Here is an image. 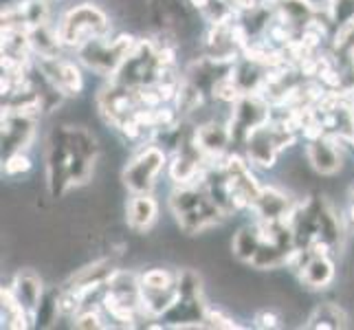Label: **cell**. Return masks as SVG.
I'll return each instance as SVG.
<instances>
[{
    "label": "cell",
    "mask_w": 354,
    "mask_h": 330,
    "mask_svg": "<svg viewBox=\"0 0 354 330\" xmlns=\"http://www.w3.org/2000/svg\"><path fill=\"white\" fill-rule=\"evenodd\" d=\"M11 291H14L16 300L24 306V311L29 313L31 322H35V313H38L40 304L44 300V286H42V277L33 271V268H20L14 275V282H11Z\"/></svg>",
    "instance_id": "30bf717a"
},
{
    "label": "cell",
    "mask_w": 354,
    "mask_h": 330,
    "mask_svg": "<svg viewBox=\"0 0 354 330\" xmlns=\"http://www.w3.org/2000/svg\"><path fill=\"white\" fill-rule=\"evenodd\" d=\"M194 141L205 154L207 161H221L231 145V130L218 121H207L194 128Z\"/></svg>",
    "instance_id": "9c48e42d"
},
{
    "label": "cell",
    "mask_w": 354,
    "mask_h": 330,
    "mask_svg": "<svg viewBox=\"0 0 354 330\" xmlns=\"http://www.w3.org/2000/svg\"><path fill=\"white\" fill-rule=\"evenodd\" d=\"M141 291H169L176 286V271L165 266H154L139 275Z\"/></svg>",
    "instance_id": "d6986e66"
},
{
    "label": "cell",
    "mask_w": 354,
    "mask_h": 330,
    "mask_svg": "<svg viewBox=\"0 0 354 330\" xmlns=\"http://www.w3.org/2000/svg\"><path fill=\"white\" fill-rule=\"evenodd\" d=\"M275 14H277V20L288 24L290 29L304 31L315 20L317 9L310 0H277Z\"/></svg>",
    "instance_id": "9a60e30c"
},
{
    "label": "cell",
    "mask_w": 354,
    "mask_h": 330,
    "mask_svg": "<svg viewBox=\"0 0 354 330\" xmlns=\"http://www.w3.org/2000/svg\"><path fill=\"white\" fill-rule=\"evenodd\" d=\"M35 117L7 113L3 115V150L7 154L27 152L35 139Z\"/></svg>",
    "instance_id": "ba28073f"
},
{
    "label": "cell",
    "mask_w": 354,
    "mask_h": 330,
    "mask_svg": "<svg viewBox=\"0 0 354 330\" xmlns=\"http://www.w3.org/2000/svg\"><path fill=\"white\" fill-rule=\"evenodd\" d=\"M266 124H271V106L260 93H247L231 108L229 130L231 143H242L249 139L253 130H258Z\"/></svg>",
    "instance_id": "5b68a950"
},
{
    "label": "cell",
    "mask_w": 354,
    "mask_h": 330,
    "mask_svg": "<svg viewBox=\"0 0 354 330\" xmlns=\"http://www.w3.org/2000/svg\"><path fill=\"white\" fill-rule=\"evenodd\" d=\"M277 315L275 313H268V311H262L255 315V324H258L260 328H275L277 326Z\"/></svg>",
    "instance_id": "603a6c76"
},
{
    "label": "cell",
    "mask_w": 354,
    "mask_h": 330,
    "mask_svg": "<svg viewBox=\"0 0 354 330\" xmlns=\"http://www.w3.org/2000/svg\"><path fill=\"white\" fill-rule=\"evenodd\" d=\"M167 167V154L152 141L141 143L121 169V181L132 194H152L156 181Z\"/></svg>",
    "instance_id": "277c9868"
},
{
    "label": "cell",
    "mask_w": 354,
    "mask_h": 330,
    "mask_svg": "<svg viewBox=\"0 0 354 330\" xmlns=\"http://www.w3.org/2000/svg\"><path fill=\"white\" fill-rule=\"evenodd\" d=\"M111 18L95 3H80L71 7L57 22V33L64 48H77L95 38L111 35Z\"/></svg>",
    "instance_id": "7a4b0ae2"
},
{
    "label": "cell",
    "mask_w": 354,
    "mask_h": 330,
    "mask_svg": "<svg viewBox=\"0 0 354 330\" xmlns=\"http://www.w3.org/2000/svg\"><path fill=\"white\" fill-rule=\"evenodd\" d=\"M350 315L337 302H322L310 311L306 328H346Z\"/></svg>",
    "instance_id": "2e32d148"
},
{
    "label": "cell",
    "mask_w": 354,
    "mask_h": 330,
    "mask_svg": "<svg viewBox=\"0 0 354 330\" xmlns=\"http://www.w3.org/2000/svg\"><path fill=\"white\" fill-rule=\"evenodd\" d=\"M0 300H3V328H29L31 326L29 313L24 311V306L16 300L11 286H3Z\"/></svg>",
    "instance_id": "ac0fdd59"
},
{
    "label": "cell",
    "mask_w": 354,
    "mask_h": 330,
    "mask_svg": "<svg viewBox=\"0 0 354 330\" xmlns=\"http://www.w3.org/2000/svg\"><path fill=\"white\" fill-rule=\"evenodd\" d=\"M337 268L330 255H313L306 266L297 273L299 282L310 291H324L335 282Z\"/></svg>",
    "instance_id": "5bb4252c"
},
{
    "label": "cell",
    "mask_w": 354,
    "mask_h": 330,
    "mask_svg": "<svg viewBox=\"0 0 354 330\" xmlns=\"http://www.w3.org/2000/svg\"><path fill=\"white\" fill-rule=\"evenodd\" d=\"M137 46V40L130 33H119L115 38L104 35V38H95L77 48L80 62L91 68L93 73L102 77H115L119 68L124 66L132 48Z\"/></svg>",
    "instance_id": "3957f363"
},
{
    "label": "cell",
    "mask_w": 354,
    "mask_h": 330,
    "mask_svg": "<svg viewBox=\"0 0 354 330\" xmlns=\"http://www.w3.org/2000/svg\"><path fill=\"white\" fill-rule=\"evenodd\" d=\"M205 326H209V328H240L236 324L234 317H229L225 315L223 311H214V309H207V315H205Z\"/></svg>",
    "instance_id": "7402d4cb"
},
{
    "label": "cell",
    "mask_w": 354,
    "mask_h": 330,
    "mask_svg": "<svg viewBox=\"0 0 354 330\" xmlns=\"http://www.w3.org/2000/svg\"><path fill=\"white\" fill-rule=\"evenodd\" d=\"M352 205H354V190H352Z\"/></svg>",
    "instance_id": "cb8c5ba5"
},
{
    "label": "cell",
    "mask_w": 354,
    "mask_h": 330,
    "mask_svg": "<svg viewBox=\"0 0 354 330\" xmlns=\"http://www.w3.org/2000/svg\"><path fill=\"white\" fill-rule=\"evenodd\" d=\"M262 242H264V227L260 220H255V223L242 225L236 231L234 240H231V253H234L236 260L251 264L255 255H258Z\"/></svg>",
    "instance_id": "4fadbf2b"
},
{
    "label": "cell",
    "mask_w": 354,
    "mask_h": 330,
    "mask_svg": "<svg viewBox=\"0 0 354 330\" xmlns=\"http://www.w3.org/2000/svg\"><path fill=\"white\" fill-rule=\"evenodd\" d=\"M306 158L315 172L324 176H335L344 167V154H341L337 139L322 134V137L308 139L306 145Z\"/></svg>",
    "instance_id": "52a82bcc"
},
{
    "label": "cell",
    "mask_w": 354,
    "mask_h": 330,
    "mask_svg": "<svg viewBox=\"0 0 354 330\" xmlns=\"http://www.w3.org/2000/svg\"><path fill=\"white\" fill-rule=\"evenodd\" d=\"M158 218V203L152 194H132L126 203V223L134 234H148Z\"/></svg>",
    "instance_id": "7c38bea8"
},
{
    "label": "cell",
    "mask_w": 354,
    "mask_h": 330,
    "mask_svg": "<svg viewBox=\"0 0 354 330\" xmlns=\"http://www.w3.org/2000/svg\"><path fill=\"white\" fill-rule=\"evenodd\" d=\"M29 42H31L33 57H53V55H59V51L64 48L62 40H59L57 27H53V24H48V22L29 31Z\"/></svg>",
    "instance_id": "e0dca14e"
},
{
    "label": "cell",
    "mask_w": 354,
    "mask_h": 330,
    "mask_svg": "<svg viewBox=\"0 0 354 330\" xmlns=\"http://www.w3.org/2000/svg\"><path fill=\"white\" fill-rule=\"evenodd\" d=\"M73 326L75 328H104V317L97 309L84 306L75 317H73Z\"/></svg>",
    "instance_id": "44dd1931"
},
{
    "label": "cell",
    "mask_w": 354,
    "mask_h": 330,
    "mask_svg": "<svg viewBox=\"0 0 354 330\" xmlns=\"http://www.w3.org/2000/svg\"><path fill=\"white\" fill-rule=\"evenodd\" d=\"M97 156L100 145L88 128L55 126L46 143V187L51 199H62L73 187L88 185Z\"/></svg>",
    "instance_id": "6da1fadb"
},
{
    "label": "cell",
    "mask_w": 354,
    "mask_h": 330,
    "mask_svg": "<svg viewBox=\"0 0 354 330\" xmlns=\"http://www.w3.org/2000/svg\"><path fill=\"white\" fill-rule=\"evenodd\" d=\"M295 205L297 203L286 192L277 187H262L260 196L255 199L251 210L255 212L260 223H277V220H286Z\"/></svg>",
    "instance_id": "8fae6325"
},
{
    "label": "cell",
    "mask_w": 354,
    "mask_h": 330,
    "mask_svg": "<svg viewBox=\"0 0 354 330\" xmlns=\"http://www.w3.org/2000/svg\"><path fill=\"white\" fill-rule=\"evenodd\" d=\"M31 167H33V163H31V158H29V154H27V152H14V154H7L5 165H3L5 174H7V176H11V178H18V176H22V174L31 172Z\"/></svg>",
    "instance_id": "ffe728a7"
},
{
    "label": "cell",
    "mask_w": 354,
    "mask_h": 330,
    "mask_svg": "<svg viewBox=\"0 0 354 330\" xmlns=\"http://www.w3.org/2000/svg\"><path fill=\"white\" fill-rule=\"evenodd\" d=\"M33 64L64 97H77L82 93L84 77L80 73V66L73 59H66L62 55L33 57Z\"/></svg>",
    "instance_id": "8992f818"
}]
</instances>
